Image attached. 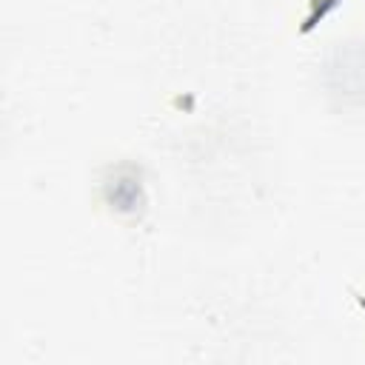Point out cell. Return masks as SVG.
<instances>
[{"instance_id":"cell-1","label":"cell","mask_w":365,"mask_h":365,"mask_svg":"<svg viewBox=\"0 0 365 365\" xmlns=\"http://www.w3.org/2000/svg\"><path fill=\"white\" fill-rule=\"evenodd\" d=\"M339 3H342V0H308V11H305V17H302V23H299V31L308 34L311 29H317V23L325 20V14L334 11Z\"/></svg>"},{"instance_id":"cell-2","label":"cell","mask_w":365,"mask_h":365,"mask_svg":"<svg viewBox=\"0 0 365 365\" xmlns=\"http://www.w3.org/2000/svg\"><path fill=\"white\" fill-rule=\"evenodd\" d=\"M351 294H354V299L359 302V308H365V297H362V294H356V291H351Z\"/></svg>"}]
</instances>
